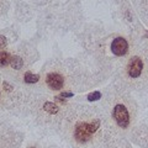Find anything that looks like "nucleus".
<instances>
[{"mask_svg":"<svg viewBox=\"0 0 148 148\" xmlns=\"http://www.w3.org/2000/svg\"><path fill=\"white\" fill-rule=\"evenodd\" d=\"M99 128L100 121L98 119H80L74 123L72 130V137L74 138V141L80 143V145H86L94 138Z\"/></svg>","mask_w":148,"mask_h":148,"instance_id":"1","label":"nucleus"},{"mask_svg":"<svg viewBox=\"0 0 148 148\" xmlns=\"http://www.w3.org/2000/svg\"><path fill=\"white\" fill-rule=\"evenodd\" d=\"M112 119L115 120V122H116V125L119 127L127 128L132 122L131 111H130V109L127 108V105H125L122 103H117L116 105H114Z\"/></svg>","mask_w":148,"mask_h":148,"instance_id":"2","label":"nucleus"},{"mask_svg":"<svg viewBox=\"0 0 148 148\" xmlns=\"http://www.w3.org/2000/svg\"><path fill=\"white\" fill-rule=\"evenodd\" d=\"M46 84L52 90H61L66 85V77L58 71H51L46 75Z\"/></svg>","mask_w":148,"mask_h":148,"instance_id":"3","label":"nucleus"},{"mask_svg":"<svg viewBox=\"0 0 148 148\" xmlns=\"http://www.w3.org/2000/svg\"><path fill=\"white\" fill-rule=\"evenodd\" d=\"M143 71H145V63H143L141 57H132L126 67V73L131 79H137L141 78Z\"/></svg>","mask_w":148,"mask_h":148,"instance_id":"4","label":"nucleus"},{"mask_svg":"<svg viewBox=\"0 0 148 148\" xmlns=\"http://www.w3.org/2000/svg\"><path fill=\"white\" fill-rule=\"evenodd\" d=\"M111 51H112V53L115 56H119V57L125 56L128 51V42L123 37H117L111 43Z\"/></svg>","mask_w":148,"mask_h":148,"instance_id":"5","label":"nucleus"},{"mask_svg":"<svg viewBox=\"0 0 148 148\" xmlns=\"http://www.w3.org/2000/svg\"><path fill=\"white\" fill-rule=\"evenodd\" d=\"M10 62H11L10 54L5 52V51H0V67H6Z\"/></svg>","mask_w":148,"mask_h":148,"instance_id":"6","label":"nucleus"},{"mask_svg":"<svg viewBox=\"0 0 148 148\" xmlns=\"http://www.w3.org/2000/svg\"><path fill=\"white\" fill-rule=\"evenodd\" d=\"M43 109H45L46 112H48V114H51V115H53V114H56V112H58V109H59V108H58L57 105H54L53 103L46 101L45 105H43Z\"/></svg>","mask_w":148,"mask_h":148,"instance_id":"7","label":"nucleus"},{"mask_svg":"<svg viewBox=\"0 0 148 148\" xmlns=\"http://www.w3.org/2000/svg\"><path fill=\"white\" fill-rule=\"evenodd\" d=\"M11 67L14 69H21L22 66H24V61L20 58V57H17V56H15V57H12L11 58Z\"/></svg>","mask_w":148,"mask_h":148,"instance_id":"8","label":"nucleus"},{"mask_svg":"<svg viewBox=\"0 0 148 148\" xmlns=\"http://www.w3.org/2000/svg\"><path fill=\"white\" fill-rule=\"evenodd\" d=\"M24 80L26 83H30V84H32V83H36L37 80H38V75H35V74L27 72V73H25V75H24Z\"/></svg>","mask_w":148,"mask_h":148,"instance_id":"9","label":"nucleus"},{"mask_svg":"<svg viewBox=\"0 0 148 148\" xmlns=\"http://www.w3.org/2000/svg\"><path fill=\"white\" fill-rule=\"evenodd\" d=\"M101 99V94L99 91H94V92H91V94L88 95V100L89 101H95V100H99Z\"/></svg>","mask_w":148,"mask_h":148,"instance_id":"10","label":"nucleus"},{"mask_svg":"<svg viewBox=\"0 0 148 148\" xmlns=\"http://www.w3.org/2000/svg\"><path fill=\"white\" fill-rule=\"evenodd\" d=\"M6 47V38L4 36H0V48Z\"/></svg>","mask_w":148,"mask_h":148,"instance_id":"11","label":"nucleus"},{"mask_svg":"<svg viewBox=\"0 0 148 148\" xmlns=\"http://www.w3.org/2000/svg\"><path fill=\"white\" fill-rule=\"evenodd\" d=\"M62 96H66V98H71V96H73V92H62Z\"/></svg>","mask_w":148,"mask_h":148,"instance_id":"12","label":"nucleus"},{"mask_svg":"<svg viewBox=\"0 0 148 148\" xmlns=\"http://www.w3.org/2000/svg\"><path fill=\"white\" fill-rule=\"evenodd\" d=\"M1 99H3V95H1V88H0V101H1Z\"/></svg>","mask_w":148,"mask_h":148,"instance_id":"13","label":"nucleus"},{"mask_svg":"<svg viewBox=\"0 0 148 148\" xmlns=\"http://www.w3.org/2000/svg\"><path fill=\"white\" fill-rule=\"evenodd\" d=\"M31 148H34V147H31Z\"/></svg>","mask_w":148,"mask_h":148,"instance_id":"14","label":"nucleus"}]
</instances>
